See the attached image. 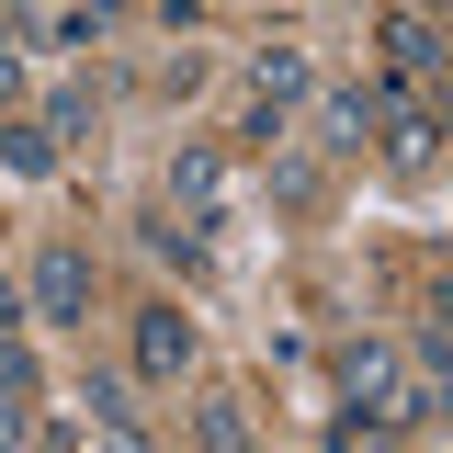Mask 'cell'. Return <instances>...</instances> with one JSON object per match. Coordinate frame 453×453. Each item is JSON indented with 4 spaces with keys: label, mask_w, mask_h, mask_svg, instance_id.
<instances>
[{
    "label": "cell",
    "mask_w": 453,
    "mask_h": 453,
    "mask_svg": "<svg viewBox=\"0 0 453 453\" xmlns=\"http://www.w3.org/2000/svg\"><path fill=\"white\" fill-rule=\"evenodd\" d=\"M23 306H35L46 329H80V318H91V250H68V238H57V250H35Z\"/></svg>",
    "instance_id": "cell-1"
},
{
    "label": "cell",
    "mask_w": 453,
    "mask_h": 453,
    "mask_svg": "<svg viewBox=\"0 0 453 453\" xmlns=\"http://www.w3.org/2000/svg\"><path fill=\"white\" fill-rule=\"evenodd\" d=\"M340 396H351V408H374V419L396 431V396H408V363H396L386 340H351V351H340Z\"/></svg>",
    "instance_id": "cell-2"
},
{
    "label": "cell",
    "mask_w": 453,
    "mask_h": 453,
    "mask_svg": "<svg viewBox=\"0 0 453 453\" xmlns=\"http://www.w3.org/2000/svg\"><path fill=\"white\" fill-rule=\"evenodd\" d=\"M386 103V159L396 170H431V148H442V103H419V91H374Z\"/></svg>",
    "instance_id": "cell-3"
},
{
    "label": "cell",
    "mask_w": 453,
    "mask_h": 453,
    "mask_svg": "<svg viewBox=\"0 0 453 453\" xmlns=\"http://www.w3.org/2000/svg\"><path fill=\"white\" fill-rule=\"evenodd\" d=\"M181 363H193V318H181V306H148V318H136V374L170 386Z\"/></svg>",
    "instance_id": "cell-4"
},
{
    "label": "cell",
    "mask_w": 453,
    "mask_h": 453,
    "mask_svg": "<svg viewBox=\"0 0 453 453\" xmlns=\"http://www.w3.org/2000/svg\"><path fill=\"white\" fill-rule=\"evenodd\" d=\"M216 193H226L216 148H181V159H170V204H181V216H216Z\"/></svg>",
    "instance_id": "cell-5"
},
{
    "label": "cell",
    "mask_w": 453,
    "mask_h": 453,
    "mask_svg": "<svg viewBox=\"0 0 453 453\" xmlns=\"http://www.w3.org/2000/svg\"><path fill=\"white\" fill-rule=\"evenodd\" d=\"M386 57H396V80H431V68H442V35H431V23H419V12H396V23H386Z\"/></svg>",
    "instance_id": "cell-6"
},
{
    "label": "cell",
    "mask_w": 453,
    "mask_h": 453,
    "mask_svg": "<svg viewBox=\"0 0 453 453\" xmlns=\"http://www.w3.org/2000/svg\"><path fill=\"white\" fill-rule=\"evenodd\" d=\"M193 442L204 453H250V408H238V396H204V408H193Z\"/></svg>",
    "instance_id": "cell-7"
},
{
    "label": "cell",
    "mask_w": 453,
    "mask_h": 453,
    "mask_svg": "<svg viewBox=\"0 0 453 453\" xmlns=\"http://www.w3.org/2000/svg\"><path fill=\"white\" fill-rule=\"evenodd\" d=\"M306 80H318V68H306V46H261V103H295V91H306Z\"/></svg>",
    "instance_id": "cell-8"
},
{
    "label": "cell",
    "mask_w": 453,
    "mask_h": 453,
    "mask_svg": "<svg viewBox=\"0 0 453 453\" xmlns=\"http://www.w3.org/2000/svg\"><path fill=\"white\" fill-rule=\"evenodd\" d=\"M0 170H57V136L46 125H0Z\"/></svg>",
    "instance_id": "cell-9"
},
{
    "label": "cell",
    "mask_w": 453,
    "mask_h": 453,
    "mask_svg": "<svg viewBox=\"0 0 453 453\" xmlns=\"http://www.w3.org/2000/svg\"><path fill=\"white\" fill-rule=\"evenodd\" d=\"M113 23H125V0H80V12H68V23H57V35H68V46H103Z\"/></svg>",
    "instance_id": "cell-10"
},
{
    "label": "cell",
    "mask_w": 453,
    "mask_h": 453,
    "mask_svg": "<svg viewBox=\"0 0 453 453\" xmlns=\"http://www.w3.org/2000/svg\"><path fill=\"white\" fill-rule=\"evenodd\" d=\"M46 136H57V148H68V136H91V91H57V103H46Z\"/></svg>",
    "instance_id": "cell-11"
},
{
    "label": "cell",
    "mask_w": 453,
    "mask_h": 453,
    "mask_svg": "<svg viewBox=\"0 0 453 453\" xmlns=\"http://www.w3.org/2000/svg\"><path fill=\"white\" fill-rule=\"evenodd\" d=\"M0 396H35V351H23L12 329H0Z\"/></svg>",
    "instance_id": "cell-12"
},
{
    "label": "cell",
    "mask_w": 453,
    "mask_h": 453,
    "mask_svg": "<svg viewBox=\"0 0 453 453\" xmlns=\"http://www.w3.org/2000/svg\"><path fill=\"white\" fill-rule=\"evenodd\" d=\"M431 363H453V283H431Z\"/></svg>",
    "instance_id": "cell-13"
},
{
    "label": "cell",
    "mask_w": 453,
    "mask_h": 453,
    "mask_svg": "<svg viewBox=\"0 0 453 453\" xmlns=\"http://www.w3.org/2000/svg\"><path fill=\"white\" fill-rule=\"evenodd\" d=\"M23 431H35V419H23V396H0V453H23Z\"/></svg>",
    "instance_id": "cell-14"
},
{
    "label": "cell",
    "mask_w": 453,
    "mask_h": 453,
    "mask_svg": "<svg viewBox=\"0 0 453 453\" xmlns=\"http://www.w3.org/2000/svg\"><path fill=\"white\" fill-rule=\"evenodd\" d=\"M12 103H23V57L0 46V113H12Z\"/></svg>",
    "instance_id": "cell-15"
},
{
    "label": "cell",
    "mask_w": 453,
    "mask_h": 453,
    "mask_svg": "<svg viewBox=\"0 0 453 453\" xmlns=\"http://www.w3.org/2000/svg\"><path fill=\"white\" fill-rule=\"evenodd\" d=\"M12 318H23V306H12V295H0V329H12Z\"/></svg>",
    "instance_id": "cell-16"
}]
</instances>
